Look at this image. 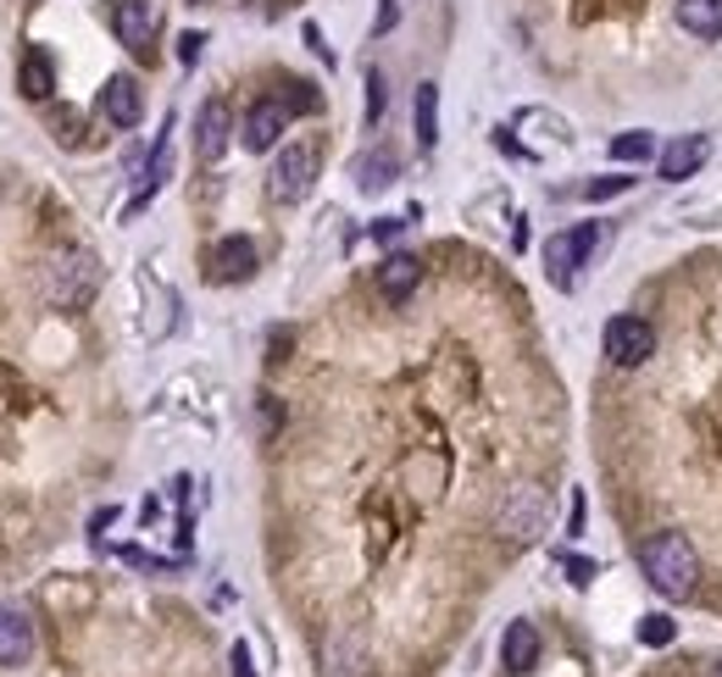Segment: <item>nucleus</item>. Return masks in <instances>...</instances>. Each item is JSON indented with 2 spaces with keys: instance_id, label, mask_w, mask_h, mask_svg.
<instances>
[{
  "instance_id": "nucleus-1",
  "label": "nucleus",
  "mask_w": 722,
  "mask_h": 677,
  "mask_svg": "<svg viewBox=\"0 0 722 677\" xmlns=\"http://www.w3.org/2000/svg\"><path fill=\"white\" fill-rule=\"evenodd\" d=\"M639 566L650 577V589L661 600H689L695 584H700V561H695V545L684 534H656L645 550H639Z\"/></svg>"
},
{
  "instance_id": "nucleus-2",
  "label": "nucleus",
  "mask_w": 722,
  "mask_h": 677,
  "mask_svg": "<svg viewBox=\"0 0 722 677\" xmlns=\"http://www.w3.org/2000/svg\"><path fill=\"white\" fill-rule=\"evenodd\" d=\"M545 522H550V495L540 483H511L495 506V534L511 545H534L545 534Z\"/></svg>"
},
{
  "instance_id": "nucleus-3",
  "label": "nucleus",
  "mask_w": 722,
  "mask_h": 677,
  "mask_svg": "<svg viewBox=\"0 0 722 677\" xmlns=\"http://www.w3.org/2000/svg\"><path fill=\"white\" fill-rule=\"evenodd\" d=\"M317 173H322V151H317V139H295V144H283L278 162H273V173H267V195H273L278 206H295V201H306V195H312Z\"/></svg>"
},
{
  "instance_id": "nucleus-4",
  "label": "nucleus",
  "mask_w": 722,
  "mask_h": 677,
  "mask_svg": "<svg viewBox=\"0 0 722 677\" xmlns=\"http://www.w3.org/2000/svg\"><path fill=\"white\" fill-rule=\"evenodd\" d=\"M94 289H101V267H94V256L67 251V256L45 261V301H51V306L78 311V306L94 301Z\"/></svg>"
},
{
  "instance_id": "nucleus-5",
  "label": "nucleus",
  "mask_w": 722,
  "mask_h": 677,
  "mask_svg": "<svg viewBox=\"0 0 722 677\" xmlns=\"http://www.w3.org/2000/svg\"><path fill=\"white\" fill-rule=\"evenodd\" d=\"M606 239L600 222H578V228H561L550 245H545V267H550V283L556 289H572L578 283V267L595 256V245Z\"/></svg>"
},
{
  "instance_id": "nucleus-6",
  "label": "nucleus",
  "mask_w": 722,
  "mask_h": 677,
  "mask_svg": "<svg viewBox=\"0 0 722 677\" xmlns=\"http://www.w3.org/2000/svg\"><path fill=\"white\" fill-rule=\"evenodd\" d=\"M600 345H606L611 367L629 372V367H645V361L656 356V328H650L645 317H634V311H622V317H611V322H606Z\"/></svg>"
},
{
  "instance_id": "nucleus-7",
  "label": "nucleus",
  "mask_w": 722,
  "mask_h": 677,
  "mask_svg": "<svg viewBox=\"0 0 722 677\" xmlns=\"http://www.w3.org/2000/svg\"><path fill=\"white\" fill-rule=\"evenodd\" d=\"M156 0H112V34L117 44H128L134 56H151L156 44Z\"/></svg>"
},
{
  "instance_id": "nucleus-8",
  "label": "nucleus",
  "mask_w": 722,
  "mask_h": 677,
  "mask_svg": "<svg viewBox=\"0 0 722 677\" xmlns=\"http://www.w3.org/2000/svg\"><path fill=\"white\" fill-rule=\"evenodd\" d=\"M206 267H212L217 283H245L256 272V245H251L245 233H228V239H217V245H212Z\"/></svg>"
},
{
  "instance_id": "nucleus-9",
  "label": "nucleus",
  "mask_w": 722,
  "mask_h": 677,
  "mask_svg": "<svg viewBox=\"0 0 722 677\" xmlns=\"http://www.w3.org/2000/svg\"><path fill=\"white\" fill-rule=\"evenodd\" d=\"M283 128H289V106L283 101H256L251 112H245V128H239V139H245V151H273V144L283 139Z\"/></svg>"
},
{
  "instance_id": "nucleus-10",
  "label": "nucleus",
  "mask_w": 722,
  "mask_h": 677,
  "mask_svg": "<svg viewBox=\"0 0 722 677\" xmlns=\"http://www.w3.org/2000/svg\"><path fill=\"white\" fill-rule=\"evenodd\" d=\"M101 117H106L112 128H139V117H144V94H139V84H134L128 73L106 78V89H101Z\"/></svg>"
},
{
  "instance_id": "nucleus-11",
  "label": "nucleus",
  "mask_w": 722,
  "mask_h": 677,
  "mask_svg": "<svg viewBox=\"0 0 722 677\" xmlns=\"http://www.w3.org/2000/svg\"><path fill=\"white\" fill-rule=\"evenodd\" d=\"M34 655V616L23 605H0V666H28Z\"/></svg>"
},
{
  "instance_id": "nucleus-12",
  "label": "nucleus",
  "mask_w": 722,
  "mask_h": 677,
  "mask_svg": "<svg viewBox=\"0 0 722 677\" xmlns=\"http://www.w3.org/2000/svg\"><path fill=\"white\" fill-rule=\"evenodd\" d=\"M706 156H711V139L706 133H679L661 151V178L667 183H684V178H695L700 167H706Z\"/></svg>"
},
{
  "instance_id": "nucleus-13",
  "label": "nucleus",
  "mask_w": 722,
  "mask_h": 677,
  "mask_svg": "<svg viewBox=\"0 0 722 677\" xmlns=\"http://www.w3.org/2000/svg\"><path fill=\"white\" fill-rule=\"evenodd\" d=\"M228 133H233L228 106H223V101H206L201 117H195V156H201V162H217V156L228 151Z\"/></svg>"
},
{
  "instance_id": "nucleus-14",
  "label": "nucleus",
  "mask_w": 722,
  "mask_h": 677,
  "mask_svg": "<svg viewBox=\"0 0 722 677\" xmlns=\"http://www.w3.org/2000/svg\"><path fill=\"white\" fill-rule=\"evenodd\" d=\"M356 189H367V195H378V189H390L401 178V156L390 151V144H372L367 156H356Z\"/></svg>"
},
{
  "instance_id": "nucleus-15",
  "label": "nucleus",
  "mask_w": 722,
  "mask_h": 677,
  "mask_svg": "<svg viewBox=\"0 0 722 677\" xmlns=\"http://www.w3.org/2000/svg\"><path fill=\"white\" fill-rule=\"evenodd\" d=\"M501 661L506 672H534L540 666V627L534 622H511L501 639Z\"/></svg>"
},
{
  "instance_id": "nucleus-16",
  "label": "nucleus",
  "mask_w": 722,
  "mask_h": 677,
  "mask_svg": "<svg viewBox=\"0 0 722 677\" xmlns=\"http://www.w3.org/2000/svg\"><path fill=\"white\" fill-rule=\"evenodd\" d=\"M417 283H422V261H417V256H390V261L378 267V295L395 301V306L411 295Z\"/></svg>"
},
{
  "instance_id": "nucleus-17",
  "label": "nucleus",
  "mask_w": 722,
  "mask_h": 677,
  "mask_svg": "<svg viewBox=\"0 0 722 677\" xmlns=\"http://www.w3.org/2000/svg\"><path fill=\"white\" fill-rule=\"evenodd\" d=\"M167 173H173V139L162 133V139H156V151H151V167H144V183H139V195L128 201V212H123V217H139L144 206H151V195H156V189L167 183Z\"/></svg>"
},
{
  "instance_id": "nucleus-18",
  "label": "nucleus",
  "mask_w": 722,
  "mask_h": 677,
  "mask_svg": "<svg viewBox=\"0 0 722 677\" xmlns=\"http://www.w3.org/2000/svg\"><path fill=\"white\" fill-rule=\"evenodd\" d=\"M679 28L695 39H722V0H679Z\"/></svg>"
},
{
  "instance_id": "nucleus-19",
  "label": "nucleus",
  "mask_w": 722,
  "mask_h": 677,
  "mask_svg": "<svg viewBox=\"0 0 722 677\" xmlns=\"http://www.w3.org/2000/svg\"><path fill=\"white\" fill-rule=\"evenodd\" d=\"M411 123H417V144H422V151H433V144H440V84H417Z\"/></svg>"
},
{
  "instance_id": "nucleus-20",
  "label": "nucleus",
  "mask_w": 722,
  "mask_h": 677,
  "mask_svg": "<svg viewBox=\"0 0 722 677\" xmlns=\"http://www.w3.org/2000/svg\"><path fill=\"white\" fill-rule=\"evenodd\" d=\"M17 89L28 94V101H45V94L56 89V67H51V56H45L39 44H34V51H23V67H17Z\"/></svg>"
},
{
  "instance_id": "nucleus-21",
  "label": "nucleus",
  "mask_w": 722,
  "mask_h": 677,
  "mask_svg": "<svg viewBox=\"0 0 722 677\" xmlns=\"http://www.w3.org/2000/svg\"><path fill=\"white\" fill-rule=\"evenodd\" d=\"M611 156H617V162H650V156H656V133H645V128L617 133V139H611Z\"/></svg>"
},
{
  "instance_id": "nucleus-22",
  "label": "nucleus",
  "mask_w": 722,
  "mask_h": 677,
  "mask_svg": "<svg viewBox=\"0 0 722 677\" xmlns=\"http://www.w3.org/2000/svg\"><path fill=\"white\" fill-rule=\"evenodd\" d=\"M672 639H679V622H672V616H661V611H656V616H645V622H639V644H645V650H667Z\"/></svg>"
},
{
  "instance_id": "nucleus-23",
  "label": "nucleus",
  "mask_w": 722,
  "mask_h": 677,
  "mask_svg": "<svg viewBox=\"0 0 722 677\" xmlns=\"http://www.w3.org/2000/svg\"><path fill=\"white\" fill-rule=\"evenodd\" d=\"M634 178L629 173H611V178H590L584 183V201H611V195H629Z\"/></svg>"
},
{
  "instance_id": "nucleus-24",
  "label": "nucleus",
  "mask_w": 722,
  "mask_h": 677,
  "mask_svg": "<svg viewBox=\"0 0 722 677\" xmlns=\"http://www.w3.org/2000/svg\"><path fill=\"white\" fill-rule=\"evenodd\" d=\"M561 566H567V577H572L578 589H590V584H595V572H600L590 555H561Z\"/></svg>"
},
{
  "instance_id": "nucleus-25",
  "label": "nucleus",
  "mask_w": 722,
  "mask_h": 677,
  "mask_svg": "<svg viewBox=\"0 0 722 677\" xmlns=\"http://www.w3.org/2000/svg\"><path fill=\"white\" fill-rule=\"evenodd\" d=\"M289 112H317L322 106V94L312 89V84H289V101H283Z\"/></svg>"
},
{
  "instance_id": "nucleus-26",
  "label": "nucleus",
  "mask_w": 722,
  "mask_h": 677,
  "mask_svg": "<svg viewBox=\"0 0 722 677\" xmlns=\"http://www.w3.org/2000/svg\"><path fill=\"white\" fill-rule=\"evenodd\" d=\"M378 117H383V78L367 73V128H378Z\"/></svg>"
},
{
  "instance_id": "nucleus-27",
  "label": "nucleus",
  "mask_w": 722,
  "mask_h": 677,
  "mask_svg": "<svg viewBox=\"0 0 722 677\" xmlns=\"http://www.w3.org/2000/svg\"><path fill=\"white\" fill-rule=\"evenodd\" d=\"M201 44H206V34L189 28V34L178 39V62H183V67H195V62H201Z\"/></svg>"
},
{
  "instance_id": "nucleus-28",
  "label": "nucleus",
  "mask_w": 722,
  "mask_h": 677,
  "mask_svg": "<svg viewBox=\"0 0 722 677\" xmlns=\"http://www.w3.org/2000/svg\"><path fill=\"white\" fill-rule=\"evenodd\" d=\"M401 228H406V217H383V222H372V239H401Z\"/></svg>"
},
{
  "instance_id": "nucleus-29",
  "label": "nucleus",
  "mask_w": 722,
  "mask_h": 677,
  "mask_svg": "<svg viewBox=\"0 0 722 677\" xmlns=\"http://www.w3.org/2000/svg\"><path fill=\"white\" fill-rule=\"evenodd\" d=\"M233 677H256V666H251V650H245V644H233Z\"/></svg>"
},
{
  "instance_id": "nucleus-30",
  "label": "nucleus",
  "mask_w": 722,
  "mask_h": 677,
  "mask_svg": "<svg viewBox=\"0 0 722 677\" xmlns=\"http://www.w3.org/2000/svg\"><path fill=\"white\" fill-rule=\"evenodd\" d=\"M306 44H312V51H317V56H322V62L333 67V51H328V44H322V34H317V23H306Z\"/></svg>"
},
{
  "instance_id": "nucleus-31",
  "label": "nucleus",
  "mask_w": 722,
  "mask_h": 677,
  "mask_svg": "<svg viewBox=\"0 0 722 677\" xmlns=\"http://www.w3.org/2000/svg\"><path fill=\"white\" fill-rule=\"evenodd\" d=\"M395 28V0H383V12H378V34H390Z\"/></svg>"
},
{
  "instance_id": "nucleus-32",
  "label": "nucleus",
  "mask_w": 722,
  "mask_h": 677,
  "mask_svg": "<svg viewBox=\"0 0 722 677\" xmlns=\"http://www.w3.org/2000/svg\"><path fill=\"white\" fill-rule=\"evenodd\" d=\"M711 677H722V666H717V672H711Z\"/></svg>"
}]
</instances>
